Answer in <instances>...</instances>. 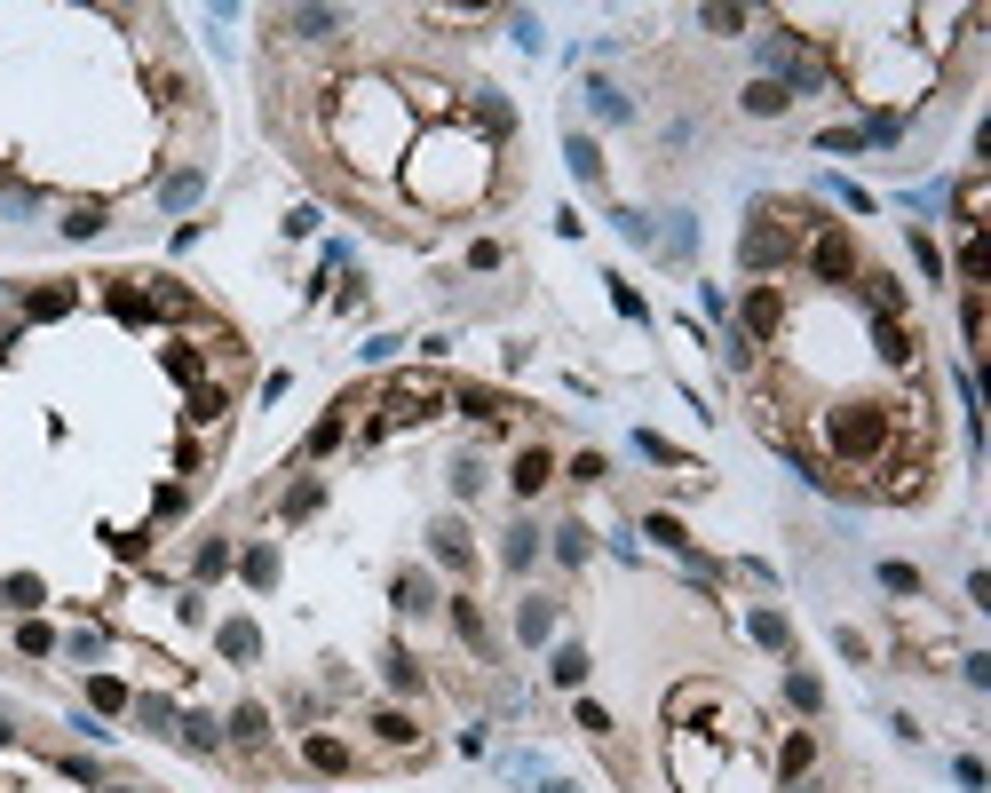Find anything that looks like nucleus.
Wrapping results in <instances>:
<instances>
[{
	"label": "nucleus",
	"mask_w": 991,
	"mask_h": 793,
	"mask_svg": "<svg viewBox=\"0 0 991 793\" xmlns=\"http://www.w3.org/2000/svg\"><path fill=\"white\" fill-rule=\"evenodd\" d=\"M405 183H413V199L421 207H437V215H452V207H468L476 191H484V143H460V135H437L413 167H405Z\"/></svg>",
	"instance_id": "f03ea898"
},
{
	"label": "nucleus",
	"mask_w": 991,
	"mask_h": 793,
	"mask_svg": "<svg viewBox=\"0 0 991 793\" xmlns=\"http://www.w3.org/2000/svg\"><path fill=\"white\" fill-rule=\"evenodd\" d=\"M333 24H341V16H326V8H294V16H286V32H302V40H326Z\"/></svg>",
	"instance_id": "ddd939ff"
},
{
	"label": "nucleus",
	"mask_w": 991,
	"mask_h": 793,
	"mask_svg": "<svg viewBox=\"0 0 991 793\" xmlns=\"http://www.w3.org/2000/svg\"><path fill=\"white\" fill-rule=\"evenodd\" d=\"M72 310V286H40L32 302H24V318H64Z\"/></svg>",
	"instance_id": "f8f14e48"
},
{
	"label": "nucleus",
	"mask_w": 991,
	"mask_h": 793,
	"mask_svg": "<svg viewBox=\"0 0 991 793\" xmlns=\"http://www.w3.org/2000/svg\"><path fill=\"white\" fill-rule=\"evenodd\" d=\"M437 556H444V564H468V540H460V524H437Z\"/></svg>",
	"instance_id": "393cba45"
},
{
	"label": "nucleus",
	"mask_w": 991,
	"mask_h": 793,
	"mask_svg": "<svg viewBox=\"0 0 991 793\" xmlns=\"http://www.w3.org/2000/svg\"><path fill=\"white\" fill-rule=\"evenodd\" d=\"M460 405H468L476 421H508V397H492V389H460Z\"/></svg>",
	"instance_id": "2eb2a0df"
},
{
	"label": "nucleus",
	"mask_w": 991,
	"mask_h": 793,
	"mask_svg": "<svg viewBox=\"0 0 991 793\" xmlns=\"http://www.w3.org/2000/svg\"><path fill=\"white\" fill-rule=\"evenodd\" d=\"M230 730H238V738L254 746V738H262V706H238V714H230Z\"/></svg>",
	"instance_id": "cd10ccee"
},
{
	"label": "nucleus",
	"mask_w": 991,
	"mask_h": 793,
	"mask_svg": "<svg viewBox=\"0 0 991 793\" xmlns=\"http://www.w3.org/2000/svg\"><path fill=\"white\" fill-rule=\"evenodd\" d=\"M809 270H817V278H825V286H849V278H857V246H849V230H817V246H809Z\"/></svg>",
	"instance_id": "39448f33"
},
{
	"label": "nucleus",
	"mask_w": 991,
	"mask_h": 793,
	"mask_svg": "<svg viewBox=\"0 0 991 793\" xmlns=\"http://www.w3.org/2000/svg\"><path fill=\"white\" fill-rule=\"evenodd\" d=\"M349 413H357V405H333L326 421L310 429V453H333V445H341V429H349Z\"/></svg>",
	"instance_id": "9b49d317"
},
{
	"label": "nucleus",
	"mask_w": 991,
	"mask_h": 793,
	"mask_svg": "<svg viewBox=\"0 0 991 793\" xmlns=\"http://www.w3.org/2000/svg\"><path fill=\"white\" fill-rule=\"evenodd\" d=\"M310 762H318V770H349V746H341V738H310Z\"/></svg>",
	"instance_id": "aec40b11"
},
{
	"label": "nucleus",
	"mask_w": 991,
	"mask_h": 793,
	"mask_svg": "<svg viewBox=\"0 0 991 793\" xmlns=\"http://www.w3.org/2000/svg\"><path fill=\"white\" fill-rule=\"evenodd\" d=\"M873 334H881V357H888V365H912V334H904V318H881Z\"/></svg>",
	"instance_id": "9d476101"
},
{
	"label": "nucleus",
	"mask_w": 991,
	"mask_h": 793,
	"mask_svg": "<svg viewBox=\"0 0 991 793\" xmlns=\"http://www.w3.org/2000/svg\"><path fill=\"white\" fill-rule=\"evenodd\" d=\"M960 326H968V341H984V286H968V302H960Z\"/></svg>",
	"instance_id": "b1692460"
},
{
	"label": "nucleus",
	"mask_w": 991,
	"mask_h": 793,
	"mask_svg": "<svg viewBox=\"0 0 991 793\" xmlns=\"http://www.w3.org/2000/svg\"><path fill=\"white\" fill-rule=\"evenodd\" d=\"M452 627H460V635H468V643H476V651H484V619H476V603H468V595H460V603H452Z\"/></svg>",
	"instance_id": "5701e85b"
},
{
	"label": "nucleus",
	"mask_w": 991,
	"mask_h": 793,
	"mask_svg": "<svg viewBox=\"0 0 991 793\" xmlns=\"http://www.w3.org/2000/svg\"><path fill=\"white\" fill-rule=\"evenodd\" d=\"M64 230H72V238H88V230H104V207H72V223H64Z\"/></svg>",
	"instance_id": "c85d7f7f"
},
{
	"label": "nucleus",
	"mask_w": 991,
	"mask_h": 793,
	"mask_svg": "<svg viewBox=\"0 0 991 793\" xmlns=\"http://www.w3.org/2000/svg\"><path fill=\"white\" fill-rule=\"evenodd\" d=\"M976 223H984V175L960 183V230H976Z\"/></svg>",
	"instance_id": "dca6fc26"
},
{
	"label": "nucleus",
	"mask_w": 991,
	"mask_h": 793,
	"mask_svg": "<svg viewBox=\"0 0 991 793\" xmlns=\"http://www.w3.org/2000/svg\"><path fill=\"white\" fill-rule=\"evenodd\" d=\"M516 627H524V643H540V635H548V627H555V611H548V603H540V595H532V603H524V619H516Z\"/></svg>",
	"instance_id": "a211bd4d"
},
{
	"label": "nucleus",
	"mask_w": 991,
	"mask_h": 793,
	"mask_svg": "<svg viewBox=\"0 0 991 793\" xmlns=\"http://www.w3.org/2000/svg\"><path fill=\"white\" fill-rule=\"evenodd\" d=\"M437 405H444L437 373H397L389 381V421H437Z\"/></svg>",
	"instance_id": "20e7f679"
},
{
	"label": "nucleus",
	"mask_w": 991,
	"mask_h": 793,
	"mask_svg": "<svg viewBox=\"0 0 991 793\" xmlns=\"http://www.w3.org/2000/svg\"><path fill=\"white\" fill-rule=\"evenodd\" d=\"M333 143H341V159L365 167V175L397 167V159H405V104H397L389 88H341V104H333Z\"/></svg>",
	"instance_id": "f257e3e1"
},
{
	"label": "nucleus",
	"mask_w": 991,
	"mask_h": 793,
	"mask_svg": "<svg viewBox=\"0 0 991 793\" xmlns=\"http://www.w3.org/2000/svg\"><path fill=\"white\" fill-rule=\"evenodd\" d=\"M754 635H762L770 651H785V619H777V611H754Z\"/></svg>",
	"instance_id": "a878e982"
},
{
	"label": "nucleus",
	"mask_w": 991,
	"mask_h": 793,
	"mask_svg": "<svg viewBox=\"0 0 991 793\" xmlns=\"http://www.w3.org/2000/svg\"><path fill=\"white\" fill-rule=\"evenodd\" d=\"M809 762H817V738H809V730H793V738H785V754H777V770H785V778H809Z\"/></svg>",
	"instance_id": "6e6552de"
},
{
	"label": "nucleus",
	"mask_w": 991,
	"mask_h": 793,
	"mask_svg": "<svg viewBox=\"0 0 991 793\" xmlns=\"http://www.w3.org/2000/svg\"><path fill=\"white\" fill-rule=\"evenodd\" d=\"M548 476H555V460H548V453H524V460H516V492H540Z\"/></svg>",
	"instance_id": "4468645a"
},
{
	"label": "nucleus",
	"mask_w": 991,
	"mask_h": 793,
	"mask_svg": "<svg viewBox=\"0 0 991 793\" xmlns=\"http://www.w3.org/2000/svg\"><path fill=\"white\" fill-rule=\"evenodd\" d=\"M777 326H785V294H777V286H754V294H746V341H770Z\"/></svg>",
	"instance_id": "0eeeda50"
},
{
	"label": "nucleus",
	"mask_w": 991,
	"mask_h": 793,
	"mask_svg": "<svg viewBox=\"0 0 991 793\" xmlns=\"http://www.w3.org/2000/svg\"><path fill=\"white\" fill-rule=\"evenodd\" d=\"M793 793H817V786H809V778H793Z\"/></svg>",
	"instance_id": "c756f323"
},
{
	"label": "nucleus",
	"mask_w": 991,
	"mask_h": 793,
	"mask_svg": "<svg viewBox=\"0 0 991 793\" xmlns=\"http://www.w3.org/2000/svg\"><path fill=\"white\" fill-rule=\"evenodd\" d=\"M397 603H405V611H429V579L405 571V579H397Z\"/></svg>",
	"instance_id": "4be33fe9"
},
{
	"label": "nucleus",
	"mask_w": 991,
	"mask_h": 793,
	"mask_svg": "<svg viewBox=\"0 0 991 793\" xmlns=\"http://www.w3.org/2000/svg\"><path fill=\"white\" fill-rule=\"evenodd\" d=\"M865 294H873V310H881V318H904V286H896L888 270H873V278H865Z\"/></svg>",
	"instance_id": "1a4fd4ad"
},
{
	"label": "nucleus",
	"mask_w": 991,
	"mask_h": 793,
	"mask_svg": "<svg viewBox=\"0 0 991 793\" xmlns=\"http://www.w3.org/2000/svg\"><path fill=\"white\" fill-rule=\"evenodd\" d=\"M881 587L888 595H920V571L912 564H881Z\"/></svg>",
	"instance_id": "412c9836"
},
{
	"label": "nucleus",
	"mask_w": 991,
	"mask_h": 793,
	"mask_svg": "<svg viewBox=\"0 0 991 793\" xmlns=\"http://www.w3.org/2000/svg\"><path fill=\"white\" fill-rule=\"evenodd\" d=\"M468 112H476V127H492V135H508V104H500V96H476Z\"/></svg>",
	"instance_id": "6ab92c4d"
},
{
	"label": "nucleus",
	"mask_w": 991,
	"mask_h": 793,
	"mask_svg": "<svg viewBox=\"0 0 991 793\" xmlns=\"http://www.w3.org/2000/svg\"><path fill=\"white\" fill-rule=\"evenodd\" d=\"M793 254H801V230H777L770 215L746 230V262H754V270H770V262H793Z\"/></svg>",
	"instance_id": "423d86ee"
},
{
	"label": "nucleus",
	"mask_w": 991,
	"mask_h": 793,
	"mask_svg": "<svg viewBox=\"0 0 991 793\" xmlns=\"http://www.w3.org/2000/svg\"><path fill=\"white\" fill-rule=\"evenodd\" d=\"M746 112H785V88H777V80H754V88H746Z\"/></svg>",
	"instance_id": "f3484780"
},
{
	"label": "nucleus",
	"mask_w": 991,
	"mask_h": 793,
	"mask_svg": "<svg viewBox=\"0 0 991 793\" xmlns=\"http://www.w3.org/2000/svg\"><path fill=\"white\" fill-rule=\"evenodd\" d=\"M896 429H904V413L881 405V397H857V405H833V413H825V445L849 460V468L881 460L888 445H896Z\"/></svg>",
	"instance_id": "7ed1b4c3"
},
{
	"label": "nucleus",
	"mask_w": 991,
	"mask_h": 793,
	"mask_svg": "<svg viewBox=\"0 0 991 793\" xmlns=\"http://www.w3.org/2000/svg\"><path fill=\"white\" fill-rule=\"evenodd\" d=\"M222 651L230 659H254V627H222Z\"/></svg>",
	"instance_id": "bb28decb"
}]
</instances>
